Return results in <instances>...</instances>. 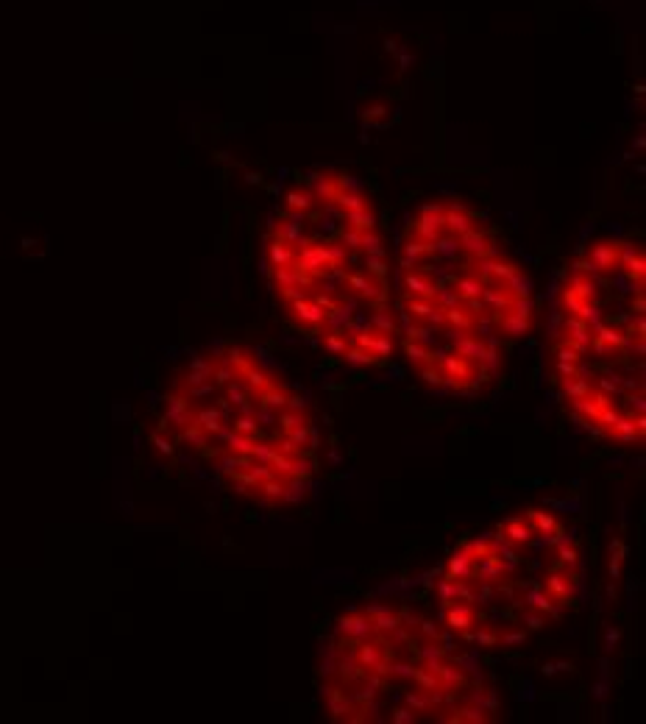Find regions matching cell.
Here are the masks:
<instances>
[{
    "mask_svg": "<svg viewBox=\"0 0 646 724\" xmlns=\"http://www.w3.org/2000/svg\"><path fill=\"white\" fill-rule=\"evenodd\" d=\"M268 276L287 315L310 334H340L376 354L374 318L390 310L388 248L368 190L340 170H318L284 195L268 237Z\"/></svg>",
    "mask_w": 646,
    "mask_h": 724,
    "instance_id": "cell-1",
    "label": "cell"
}]
</instances>
